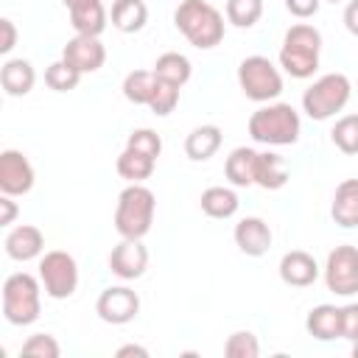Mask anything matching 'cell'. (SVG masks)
Masks as SVG:
<instances>
[{
  "label": "cell",
  "instance_id": "obj_1",
  "mask_svg": "<svg viewBox=\"0 0 358 358\" xmlns=\"http://www.w3.org/2000/svg\"><path fill=\"white\" fill-rule=\"evenodd\" d=\"M173 22L199 50H210L224 39V17L207 0H182L173 11Z\"/></svg>",
  "mask_w": 358,
  "mask_h": 358
},
{
  "label": "cell",
  "instance_id": "obj_2",
  "mask_svg": "<svg viewBox=\"0 0 358 358\" xmlns=\"http://www.w3.org/2000/svg\"><path fill=\"white\" fill-rule=\"evenodd\" d=\"M319 50H322V34L308 22H296L282 36L280 67L291 78H310L319 67Z\"/></svg>",
  "mask_w": 358,
  "mask_h": 358
},
{
  "label": "cell",
  "instance_id": "obj_3",
  "mask_svg": "<svg viewBox=\"0 0 358 358\" xmlns=\"http://www.w3.org/2000/svg\"><path fill=\"white\" fill-rule=\"evenodd\" d=\"M299 129L302 120L291 103H268L249 117V137L263 145H291L299 140Z\"/></svg>",
  "mask_w": 358,
  "mask_h": 358
},
{
  "label": "cell",
  "instance_id": "obj_4",
  "mask_svg": "<svg viewBox=\"0 0 358 358\" xmlns=\"http://www.w3.org/2000/svg\"><path fill=\"white\" fill-rule=\"evenodd\" d=\"M154 210H157V199L145 185L131 182L129 187H123L117 196V207H115L117 235L120 238H145L154 224Z\"/></svg>",
  "mask_w": 358,
  "mask_h": 358
},
{
  "label": "cell",
  "instance_id": "obj_5",
  "mask_svg": "<svg viewBox=\"0 0 358 358\" xmlns=\"http://www.w3.org/2000/svg\"><path fill=\"white\" fill-rule=\"evenodd\" d=\"M39 294H42V282L34 274H28V271L8 274L3 282V316H6V322L17 324V327L34 324L39 319V310H42Z\"/></svg>",
  "mask_w": 358,
  "mask_h": 358
},
{
  "label": "cell",
  "instance_id": "obj_6",
  "mask_svg": "<svg viewBox=\"0 0 358 358\" xmlns=\"http://www.w3.org/2000/svg\"><path fill=\"white\" fill-rule=\"evenodd\" d=\"M352 95V84L344 73H327L322 78H316L305 95H302V109L308 112V117L313 120H327L336 112H341L347 106Z\"/></svg>",
  "mask_w": 358,
  "mask_h": 358
},
{
  "label": "cell",
  "instance_id": "obj_7",
  "mask_svg": "<svg viewBox=\"0 0 358 358\" xmlns=\"http://www.w3.org/2000/svg\"><path fill=\"white\" fill-rule=\"evenodd\" d=\"M238 84L249 101L266 103L282 92V76L266 56H246L238 64Z\"/></svg>",
  "mask_w": 358,
  "mask_h": 358
},
{
  "label": "cell",
  "instance_id": "obj_8",
  "mask_svg": "<svg viewBox=\"0 0 358 358\" xmlns=\"http://www.w3.org/2000/svg\"><path fill=\"white\" fill-rule=\"evenodd\" d=\"M39 282L50 299H67L73 296L78 285V266L70 252L53 249L39 257Z\"/></svg>",
  "mask_w": 358,
  "mask_h": 358
},
{
  "label": "cell",
  "instance_id": "obj_9",
  "mask_svg": "<svg viewBox=\"0 0 358 358\" xmlns=\"http://www.w3.org/2000/svg\"><path fill=\"white\" fill-rule=\"evenodd\" d=\"M324 282H327V291H333L338 296L358 294V246L341 243L327 255Z\"/></svg>",
  "mask_w": 358,
  "mask_h": 358
},
{
  "label": "cell",
  "instance_id": "obj_10",
  "mask_svg": "<svg viewBox=\"0 0 358 358\" xmlns=\"http://www.w3.org/2000/svg\"><path fill=\"white\" fill-rule=\"evenodd\" d=\"M95 313L106 324H126V322H131L140 313V296L129 285L103 288L98 302H95Z\"/></svg>",
  "mask_w": 358,
  "mask_h": 358
},
{
  "label": "cell",
  "instance_id": "obj_11",
  "mask_svg": "<svg viewBox=\"0 0 358 358\" xmlns=\"http://www.w3.org/2000/svg\"><path fill=\"white\" fill-rule=\"evenodd\" d=\"M34 187V165L17 148L0 151V190L6 196H25Z\"/></svg>",
  "mask_w": 358,
  "mask_h": 358
},
{
  "label": "cell",
  "instance_id": "obj_12",
  "mask_svg": "<svg viewBox=\"0 0 358 358\" xmlns=\"http://www.w3.org/2000/svg\"><path fill=\"white\" fill-rule=\"evenodd\" d=\"M148 266V249L143 246V238H123L109 252V268L120 280H137L143 277Z\"/></svg>",
  "mask_w": 358,
  "mask_h": 358
},
{
  "label": "cell",
  "instance_id": "obj_13",
  "mask_svg": "<svg viewBox=\"0 0 358 358\" xmlns=\"http://www.w3.org/2000/svg\"><path fill=\"white\" fill-rule=\"evenodd\" d=\"M62 59L70 62V64L84 76V73H95V70L103 67V62H106V48L101 45L98 36H81V34H76V36L64 45Z\"/></svg>",
  "mask_w": 358,
  "mask_h": 358
},
{
  "label": "cell",
  "instance_id": "obj_14",
  "mask_svg": "<svg viewBox=\"0 0 358 358\" xmlns=\"http://www.w3.org/2000/svg\"><path fill=\"white\" fill-rule=\"evenodd\" d=\"M232 235H235V246L249 257H260V255H266L271 249V227L257 215L241 218L235 224Z\"/></svg>",
  "mask_w": 358,
  "mask_h": 358
},
{
  "label": "cell",
  "instance_id": "obj_15",
  "mask_svg": "<svg viewBox=\"0 0 358 358\" xmlns=\"http://www.w3.org/2000/svg\"><path fill=\"white\" fill-rule=\"evenodd\" d=\"M3 246H6V255H8L11 260L25 263V260H34V257L42 255V249H45V235H42V229L34 227V224H20V227H14V229L6 235Z\"/></svg>",
  "mask_w": 358,
  "mask_h": 358
},
{
  "label": "cell",
  "instance_id": "obj_16",
  "mask_svg": "<svg viewBox=\"0 0 358 358\" xmlns=\"http://www.w3.org/2000/svg\"><path fill=\"white\" fill-rule=\"evenodd\" d=\"M319 277V266L313 260V255L302 252V249H294V252H285L282 260H280V280L291 288H305L310 282H316Z\"/></svg>",
  "mask_w": 358,
  "mask_h": 358
},
{
  "label": "cell",
  "instance_id": "obj_17",
  "mask_svg": "<svg viewBox=\"0 0 358 358\" xmlns=\"http://www.w3.org/2000/svg\"><path fill=\"white\" fill-rule=\"evenodd\" d=\"M36 84V70L28 59H8L3 67H0V87L6 95L11 98H20V95H28Z\"/></svg>",
  "mask_w": 358,
  "mask_h": 358
},
{
  "label": "cell",
  "instance_id": "obj_18",
  "mask_svg": "<svg viewBox=\"0 0 358 358\" xmlns=\"http://www.w3.org/2000/svg\"><path fill=\"white\" fill-rule=\"evenodd\" d=\"M330 215L344 229L358 227V179H344L336 187L333 204H330Z\"/></svg>",
  "mask_w": 358,
  "mask_h": 358
},
{
  "label": "cell",
  "instance_id": "obj_19",
  "mask_svg": "<svg viewBox=\"0 0 358 358\" xmlns=\"http://www.w3.org/2000/svg\"><path fill=\"white\" fill-rule=\"evenodd\" d=\"M288 182V162L274 154V151H257V162H255V185H260L263 190H280Z\"/></svg>",
  "mask_w": 358,
  "mask_h": 358
},
{
  "label": "cell",
  "instance_id": "obj_20",
  "mask_svg": "<svg viewBox=\"0 0 358 358\" xmlns=\"http://www.w3.org/2000/svg\"><path fill=\"white\" fill-rule=\"evenodd\" d=\"M305 327L319 341L341 338V308H336V305H316V308H310V313L305 319Z\"/></svg>",
  "mask_w": 358,
  "mask_h": 358
},
{
  "label": "cell",
  "instance_id": "obj_21",
  "mask_svg": "<svg viewBox=\"0 0 358 358\" xmlns=\"http://www.w3.org/2000/svg\"><path fill=\"white\" fill-rule=\"evenodd\" d=\"M221 140H224V134H221L218 126H213V123L196 126V129L185 137V154H187L193 162H204V159H210V157L221 148Z\"/></svg>",
  "mask_w": 358,
  "mask_h": 358
},
{
  "label": "cell",
  "instance_id": "obj_22",
  "mask_svg": "<svg viewBox=\"0 0 358 358\" xmlns=\"http://www.w3.org/2000/svg\"><path fill=\"white\" fill-rule=\"evenodd\" d=\"M67 11H70V25L76 34H81V36H101L103 34L106 11H103L101 0H90V3H81V6L67 8Z\"/></svg>",
  "mask_w": 358,
  "mask_h": 358
},
{
  "label": "cell",
  "instance_id": "obj_23",
  "mask_svg": "<svg viewBox=\"0 0 358 358\" xmlns=\"http://www.w3.org/2000/svg\"><path fill=\"white\" fill-rule=\"evenodd\" d=\"M255 162H257V151L255 148H246V145H238L227 157L224 173H227V179L235 187H249V185H255Z\"/></svg>",
  "mask_w": 358,
  "mask_h": 358
},
{
  "label": "cell",
  "instance_id": "obj_24",
  "mask_svg": "<svg viewBox=\"0 0 358 358\" xmlns=\"http://www.w3.org/2000/svg\"><path fill=\"white\" fill-rule=\"evenodd\" d=\"M154 76L157 78H162V81H168V84H173V87H182V84H187L190 81V73H193V67H190V59L187 56H182V53H176V50H168V53H162L157 62H154Z\"/></svg>",
  "mask_w": 358,
  "mask_h": 358
},
{
  "label": "cell",
  "instance_id": "obj_25",
  "mask_svg": "<svg viewBox=\"0 0 358 358\" xmlns=\"http://www.w3.org/2000/svg\"><path fill=\"white\" fill-rule=\"evenodd\" d=\"M148 8L143 0H115L112 3V25L123 34H134L145 25Z\"/></svg>",
  "mask_w": 358,
  "mask_h": 358
},
{
  "label": "cell",
  "instance_id": "obj_26",
  "mask_svg": "<svg viewBox=\"0 0 358 358\" xmlns=\"http://www.w3.org/2000/svg\"><path fill=\"white\" fill-rule=\"evenodd\" d=\"M238 193L232 187H207L201 193V210L210 215V218H232L238 213Z\"/></svg>",
  "mask_w": 358,
  "mask_h": 358
},
{
  "label": "cell",
  "instance_id": "obj_27",
  "mask_svg": "<svg viewBox=\"0 0 358 358\" xmlns=\"http://www.w3.org/2000/svg\"><path fill=\"white\" fill-rule=\"evenodd\" d=\"M154 165H157L154 157L140 154V151H134V148H123V154H120L117 162H115L117 173H120L123 179H129V182H143V179H148V176L154 173Z\"/></svg>",
  "mask_w": 358,
  "mask_h": 358
},
{
  "label": "cell",
  "instance_id": "obj_28",
  "mask_svg": "<svg viewBox=\"0 0 358 358\" xmlns=\"http://www.w3.org/2000/svg\"><path fill=\"white\" fill-rule=\"evenodd\" d=\"M154 70H131L126 78H123V95L129 103L134 106H148V98H151V90H154Z\"/></svg>",
  "mask_w": 358,
  "mask_h": 358
},
{
  "label": "cell",
  "instance_id": "obj_29",
  "mask_svg": "<svg viewBox=\"0 0 358 358\" xmlns=\"http://www.w3.org/2000/svg\"><path fill=\"white\" fill-rule=\"evenodd\" d=\"M78 81H81V73L64 59L48 64V70H45V84L50 90H56V92H70V90L78 87Z\"/></svg>",
  "mask_w": 358,
  "mask_h": 358
},
{
  "label": "cell",
  "instance_id": "obj_30",
  "mask_svg": "<svg viewBox=\"0 0 358 358\" xmlns=\"http://www.w3.org/2000/svg\"><path fill=\"white\" fill-rule=\"evenodd\" d=\"M263 14V0H227V20L235 28H252Z\"/></svg>",
  "mask_w": 358,
  "mask_h": 358
},
{
  "label": "cell",
  "instance_id": "obj_31",
  "mask_svg": "<svg viewBox=\"0 0 358 358\" xmlns=\"http://www.w3.org/2000/svg\"><path fill=\"white\" fill-rule=\"evenodd\" d=\"M333 143L344 154H358V115H341L330 131Z\"/></svg>",
  "mask_w": 358,
  "mask_h": 358
},
{
  "label": "cell",
  "instance_id": "obj_32",
  "mask_svg": "<svg viewBox=\"0 0 358 358\" xmlns=\"http://www.w3.org/2000/svg\"><path fill=\"white\" fill-rule=\"evenodd\" d=\"M154 78H157V76H154ZM176 103H179V87H173V84L157 78V81H154V90H151V98H148L151 112L159 115V117H165V115H171V112L176 109Z\"/></svg>",
  "mask_w": 358,
  "mask_h": 358
},
{
  "label": "cell",
  "instance_id": "obj_33",
  "mask_svg": "<svg viewBox=\"0 0 358 358\" xmlns=\"http://www.w3.org/2000/svg\"><path fill=\"white\" fill-rule=\"evenodd\" d=\"M224 355L227 358H257L260 355V341L255 333L249 330H238L227 338L224 344Z\"/></svg>",
  "mask_w": 358,
  "mask_h": 358
},
{
  "label": "cell",
  "instance_id": "obj_34",
  "mask_svg": "<svg viewBox=\"0 0 358 358\" xmlns=\"http://www.w3.org/2000/svg\"><path fill=\"white\" fill-rule=\"evenodd\" d=\"M126 148H134V151L148 154V157L157 159L159 151H162V140H159V134L154 129H134L129 134V140H126Z\"/></svg>",
  "mask_w": 358,
  "mask_h": 358
},
{
  "label": "cell",
  "instance_id": "obj_35",
  "mask_svg": "<svg viewBox=\"0 0 358 358\" xmlns=\"http://www.w3.org/2000/svg\"><path fill=\"white\" fill-rule=\"evenodd\" d=\"M22 352L25 355H39V358H59L62 347H59V341L50 333H34L22 344Z\"/></svg>",
  "mask_w": 358,
  "mask_h": 358
},
{
  "label": "cell",
  "instance_id": "obj_36",
  "mask_svg": "<svg viewBox=\"0 0 358 358\" xmlns=\"http://www.w3.org/2000/svg\"><path fill=\"white\" fill-rule=\"evenodd\" d=\"M341 338L358 341V302L341 308Z\"/></svg>",
  "mask_w": 358,
  "mask_h": 358
},
{
  "label": "cell",
  "instance_id": "obj_37",
  "mask_svg": "<svg viewBox=\"0 0 358 358\" xmlns=\"http://www.w3.org/2000/svg\"><path fill=\"white\" fill-rule=\"evenodd\" d=\"M14 45H17V25H14L8 17H3V20H0V53H3V56L11 53Z\"/></svg>",
  "mask_w": 358,
  "mask_h": 358
},
{
  "label": "cell",
  "instance_id": "obj_38",
  "mask_svg": "<svg viewBox=\"0 0 358 358\" xmlns=\"http://www.w3.org/2000/svg\"><path fill=\"white\" fill-rule=\"evenodd\" d=\"M319 3L322 0H285V8L296 17V20H308L319 11Z\"/></svg>",
  "mask_w": 358,
  "mask_h": 358
},
{
  "label": "cell",
  "instance_id": "obj_39",
  "mask_svg": "<svg viewBox=\"0 0 358 358\" xmlns=\"http://www.w3.org/2000/svg\"><path fill=\"white\" fill-rule=\"evenodd\" d=\"M14 218H17V201H14V196H0V227H8V224H14Z\"/></svg>",
  "mask_w": 358,
  "mask_h": 358
},
{
  "label": "cell",
  "instance_id": "obj_40",
  "mask_svg": "<svg viewBox=\"0 0 358 358\" xmlns=\"http://www.w3.org/2000/svg\"><path fill=\"white\" fill-rule=\"evenodd\" d=\"M344 25L352 36H358V0H350L344 8Z\"/></svg>",
  "mask_w": 358,
  "mask_h": 358
},
{
  "label": "cell",
  "instance_id": "obj_41",
  "mask_svg": "<svg viewBox=\"0 0 358 358\" xmlns=\"http://www.w3.org/2000/svg\"><path fill=\"white\" fill-rule=\"evenodd\" d=\"M117 358H129V355H137V358H148V350L145 347H140V344H123V347H117V352H115Z\"/></svg>",
  "mask_w": 358,
  "mask_h": 358
},
{
  "label": "cell",
  "instance_id": "obj_42",
  "mask_svg": "<svg viewBox=\"0 0 358 358\" xmlns=\"http://www.w3.org/2000/svg\"><path fill=\"white\" fill-rule=\"evenodd\" d=\"M67 8H76V6H81V3H90V0H62Z\"/></svg>",
  "mask_w": 358,
  "mask_h": 358
},
{
  "label": "cell",
  "instance_id": "obj_43",
  "mask_svg": "<svg viewBox=\"0 0 358 358\" xmlns=\"http://www.w3.org/2000/svg\"><path fill=\"white\" fill-rule=\"evenodd\" d=\"M352 355L358 358V341H352Z\"/></svg>",
  "mask_w": 358,
  "mask_h": 358
},
{
  "label": "cell",
  "instance_id": "obj_44",
  "mask_svg": "<svg viewBox=\"0 0 358 358\" xmlns=\"http://www.w3.org/2000/svg\"><path fill=\"white\" fill-rule=\"evenodd\" d=\"M330 3H341V0H330Z\"/></svg>",
  "mask_w": 358,
  "mask_h": 358
}]
</instances>
